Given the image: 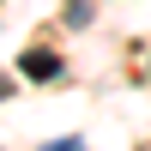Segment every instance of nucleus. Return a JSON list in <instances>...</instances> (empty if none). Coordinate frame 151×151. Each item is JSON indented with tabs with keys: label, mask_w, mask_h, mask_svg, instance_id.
I'll return each mask as SVG.
<instances>
[{
	"label": "nucleus",
	"mask_w": 151,
	"mask_h": 151,
	"mask_svg": "<svg viewBox=\"0 0 151 151\" xmlns=\"http://www.w3.org/2000/svg\"><path fill=\"white\" fill-rule=\"evenodd\" d=\"M42 151H85V139H55V145H42Z\"/></svg>",
	"instance_id": "nucleus-2"
},
{
	"label": "nucleus",
	"mask_w": 151,
	"mask_h": 151,
	"mask_svg": "<svg viewBox=\"0 0 151 151\" xmlns=\"http://www.w3.org/2000/svg\"><path fill=\"white\" fill-rule=\"evenodd\" d=\"M24 73H36V79H55V73H60V60H55V55H42V48H30V55H24Z\"/></svg>",
	"instance_id": "nucleus-1"
},
{
	"label": "nucleus",
	"mask_w": 151,
	"mask_h": 151,
	"mask_svg": "<svg viewBox=\"0 0 151 151\" xmlns=\"http://www.w3.org/2000/svg\"><path fill=\"white\" fill-rule=\"evenodd\" d=\"M6 91H12V85H6V79H0V97H6Z\"/></svg>",
	"instance_id": "nucleus-3"
}]
</instances>
